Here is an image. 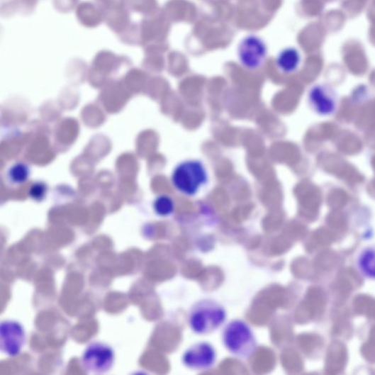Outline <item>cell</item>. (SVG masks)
<instances>
[{
    "label": "cell",
    "instance_id": "3",
    "mask_svg": "<svg viewBox=\"0 0 375 375\" xmlns=\"http://www.w3.org/2000/svg\"><path fill=\"white\" fill-rule=\"evenodd\" d=\"M208 174L204 165L198 161L181 163L172 172V182L181 193L193 196L206 183Z\"/></svg>",
    "mask_w": 375,
    "mask_h": 375
},
{
    "label": "cell",
    "instance_id": "9",
    "mask_svg": "<svg viewBox=\"0 0 375 375\" xmlns=\"http://www.w3.org/2000/svg\"><path fill=\"white\" fill-rule=\"evenodd\" d=\"M357 264L364 276L375 279V246L368 247L359 253Z\"/></svg>",
    "mask_w": 375,
    "mask_h": 375
},
{
    "label": "cell",
    "instance_id": "11",
    "mask_svg": "<svg viewBox=\"0 0 375 375\" xmlns=\"http://www.w3.org/2000/svg\"><path fill=\"white\" fill-rule=\"evenodd\" d=\"M30 175V167L23 162L13 164L8 171V179L13 185H21L26 183Z\"/></svg>",
    "mask_w": 375,
    "mask_h": 375
},
{
    "label": "cell",
    "instance_id": "5",
    "mask_svg": "<svg viewBox=\"0 0 375 375\" xmlns=\"http://www.w3.org/2000/svg\"><path fill=\"white\" fill-rule=\"evenodd\" d=\"M217 360L215 348L208 342H198L187 349L183 355V364L189 369L205 371L213 367Z\"/></svg>",
    "mask_w": 375,
    "mask_h": 375
},
{
    "label": "cell",
    "instance_id": "7",
    "mask_svg": "<svg viewBox=\"0 0 375 375\" xmlns=\"http://www.w3.org/2000/svg\"><path fill=\"white\" fill-rule=\"evenodd\" d=\"M308 103L315 113L320 116L335 114L338 106V96L332 86L328 84L313 86L308 94Z\"/></svg>",
    "mask_w": 375,
    "mask_h": 375
},
{
    "label": "cell",
    "instance_id": "2",
    "mask_svg": "<svg viewBox=\"0 0 375 375\" xmlns=\"http://www.w3.org/2000/svg\"><path fill=\"white\" fill-rule=\"evenodd\" d=\"M222 338L225 348L233 356L240 359L250 358L257 348L252 329L241 320L228 323L223 330Z\"/></svg>",
    "mask_w": 375,
    "mask_h": 375
},
{
    "label": "cell",
    "instance_id": "10",
    "mask_svg": "<svg viewBox=\"0 0 375 375\" xmlns=\"http://www.w3.org/2000/svg\"><path fill=\"white\" fill-rule=\"evenodd\" d=\"M278 67L285 73L295 72L301 62V55L294 48L284 50L277 57Z\"/></svg>",
    "mask_w": 375,
    "mask_h": 375
},
{
    "label": "cell",
    "instance_id": "8",
    "mask_svg": "<svg viewBox=\"0 0 375 375\" xmlns=\"http://www.w3.org/2000/svg\"><path fill=\"white\" fill-rule=\"evenodd\" d=\"M266 44L257 36L245 38L238 48L240 60L245 67L254 69L258 67L267 56Z\"/></svg>",
    "mask_w": 375,
    "mask_h": 375
},
{
    "label": "cell",
    "instance_id": "1",
    "mask_svg": "<svg viewBox=\"0 0 375 375\" xmlns=\"http://www.w3.org/2000/svg\"><path fill=\"white\" fill-rule=\"evenodd\" d=\"M225 307L212 299H203L195 303L189 315V324L192 332L198 335H211L225 323Z\"/></svg>",
    "mask_w": 375,
    "mask_h": 375
},
{
    "label": "cell",
    "instance_id": "6",
    "mask_svg": "<svg viewBox=\"0 0 375 375\" xmlns=\"http://www.w3.org/2000/svg\"><path fill=\"white\" fill-rule=\"evenodd\" d=\"M26 335L23 326L14 320H5L0 324V348L9 357L20 354L25 345Z\"/></svg>",
    "mask_w": 375,
    "mask_h": 375
},
{
    "label": "cell",
    "instance_id": "13",
    "mask_svg": "<svg viewBox=\"0 0 375 375\" xmlns=\"http://www.w3.org/2000/svg\"><path fill=\"white\" fill-rule=\"evenodd\" d=\"M47 193V186L43 182H36L29 189V195L36 201H42Z\"/></svg>",
    "mask_w": 375,
    "mask_h": 375
},
{
    "label": "cell",
    "instance_id": "12",
    "mask_svg": "<svg viewBox=\"0 0 375 375\" xmlns=\"http://www.w3.org/2000/svg\"><path fill=\"white\" fill-rule=\"evenodd\" d=\"M153 209L155 213L162 217L170 216L174 209V202L172 198L166 195L158 196L153 203Z\"/></svg>",
    "mask_w": 375,
    "mask_h": 375
},
{
    "label": "cell",
    "instance_id": "4",
    "mask_svg": "<svg viewBox=\"0 0 375 375\" xmlns=\"http://www.w3.org/2000/svg\"><path fill=\"white\" fill-rule=\"evenodd\" d=\"M81 363L87 372L106 373L111 369L114 365V350L106 343L92 342L84 351Z\"/></svg>",
    "mask_w": 375,
    "mask_h": 375
}]
</instances>
